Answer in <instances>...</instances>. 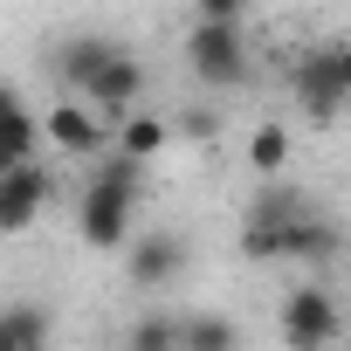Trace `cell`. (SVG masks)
Masks as SVG:
<instances>
[{"label":"cell","instance_id":"12","mask_svg":"<svg viewBox=\"0 0 351 351\" xmlns=\"http://www.w3.org/2000/svg\"><path fill=\"white\" fill-rule=\"evenodd\" d=\"M0 351H49V310L42 303H8L0 310Z\"/></svg>","mask_w":351,"mask_h":351},{"label":"cell","instance_id":"5","mask_svg":"<svg viewBox=\"0 0 351 351\" xmlns=\"http://www.w3.org/2000/svg\"><path fill=\"white\" fill-rule=\"evenodd\" d=\"M49 193H56V180H49L42 165L0 172V234H21V228H35V221H42V207H49Z\"/></svg>","mask_w":351,"mask_h":351},{"label":"cell","instance_id":"11","mask_svg":"<svg viewBox=\"0 0 351 351\" xmlns=\"http://www.w3.org/2000/svg\"><path fill=\"white\" fill-rule=\"evenodd\" d=\"M138 90H145V62H138V56H117V62H110L83 97H90V110H131Z\"/></svg>","mask_w":351,"mask_h":351},{"label":"cell","instance_id":"9","mask_svg":"<svg viewBox=\"0 0 351 351\" xmlns=\"http://www.w3.org/2000/svg\"><path fill=\"white\" fill-rule=\"evenodd\" d=\"M117 56H124V49H117L110 35H69V42L56 49V69H62V83H69V90H90Z\"/></svg>","mask_w":351,"mask_h":351},{"label":"cell","instance_id":"10","mask_svg":"<svg viewBox=\"0 0 351 351\" xmlns=\"http://www.w3.org/2000/svg\"><path fill=\"white\" fill-rule=\"evenodd\" d=\"M42 138H49V145H62V152H97V145H104V124H97V110H90V104H76V97H69V104H56V110L42 117Z\"/></svg>","mask_w":351,"mask_h":351},{"label":"cell","instance_id":"4","mask_svg":"<svg viewBox=\"0 0 351 351\" xmlns=\"http://www.w3.org/2000/svg\"><path fill=\"white\" fill-rule=\"evenodd\" d=\"M337 337H344V310H337L330 289L303 282V289L282 296V344L289 351H330Z\"/></svg>","mask_w":351,"mask_h":351},{"label":"cell","instance_id":"6","mask_svg":"<svg viewBox=\"0 0 351 351\" xmlns=\"http://www.w3.org/2000/svg\"><path fill=\"white\" fill-rule=\"evenodd\" d=\"M296 104L310 110V117H337L351 97H344V76H337V56H330V42L324 49H310L303 62H296Z\"/></svg>","mask_w":351,"mask_h":351},{"label":"cell","instance_id":"1","mask_svg":"<svg viewBox=\"0 0 351 351\" xmlns=\"http://www.w3.org/2000/svg\"><path fill=\"white\" fill-rule=\"evenodd\" d=\"M344 248V234L303 207V193H262L248 207V228H241V255L248 262H330Z\"/></svg>","mask_w":351,"mask_h":351},{"label":"cell","instance_id":"15","mask_svg":"<svg viewBox=\"0 0 351 351\" xmlns=\"http://www.w3.org/2000/svg\"><path fill=\"white\" fill-rule=\"evenodd\" d=\"M124 351H180V324H172L165 310H145L124 337Z\"/></svg>","mask_w":351,"mask_h":351},{"label":"cell","instance_id":"16","mask_svg":"<svg viewBox=\"0 0 351 351\" xmlns=\"http://www.w3.org/2000/svg\"><path fill=\"white\" fill-rule=\"evenodd\" d=\"M248 165H255V172H282V165H289V131H282V124H262V131L248 138Z\"/></svg>","mask_w":351,"mask_h":351},{"label":"cell","instance_id":"3","mask_svg":"<svg viewBox=\"0 0 351 351\" xmlns=\"http://www.w3.org/2000/svg\"><path fill=\"white\" fill-rule=\"evenodd\" d=\"M186 69L207 83V90H234L248 76V35L241 28H221V21H193L186 35Z\"/></svg>","mask_w":351,"mask_h":351},{"label":"cell","instance_id":"13","mask_svg":"<svg viewBox=\"0 0 351 351\" xmlns=\"http://www.w3.org/2000/svg\"><path fill=\"white\" fill-rule=\"evenodd\" d=\"M180 351H241V330H234L228 317L200 310V317H186V324H180Z\"/></svg>","mask_w":351,"mask_h":351},{"label":"cell","instance_id":"17","mask_svg":"<svg viewBox=\"0 0 351 351\" xmlns=\"http://www.w3.org/2000/svg\"><path fill=\"white\" fill-rule=\"evenodd\" d=\"M248 0H193V21H221V28H241Z\"/></svg>","mask_w":351,"mask_h":351},{"label":"cell","instance_id":"8","mask_svg":"<svg viewBox=\"0 0 351 351\" xmlns=\"http://www.w3.org/2000/svg\"><path fill=\"white\" fill-rule=\"evenodd\" d=\"M35 145H42V117L14 97V83H0V172L35 165Z\"/></svg>","mask_w":351,"mask_h":351},{"label":"cell","instance_id":"7","mask_svg":"<svg viewBox=\"0 0 351 351\" xmlns=\"http://www.w3.org/2000/svg\"><path fill=\"white\" fill-rule=\"evenodd\" d=\"M180 269H186V241H180V234H165V228H152V234L131 241V255H124L131 289H158V282H172Z\"/></svg>","mask_w":351,"mask_h":351},{"label":"cell","instance_id":"2","mask_svg":"<svg viewBox=\"0 0 351 351\" xmlns=\"http://www.w3.org/2000/svg\"><path fill=\"white\" fill-rule=\"evenodd\" d=\"M138 193H145V180H138V158H104V172L83 186V207H76V228H83V241L90 248H124L131 241V214H138Z\"/></svg>","mask_w":351,"mask_h":351},{"label":"cell","instance_id":"14","mask_svg":"<svg viewBox=\"0 0 351 351\" xmlns=\"http://www.w3.org/2000/svg\"><path fill=\"white\" fill-rule=\"evenodd\" d=\"M117 152H124V158H138V165H145V158H158V152H165V124L131 110V117H124V131H117Z\"/></svg>","mask_w":351,"mask_h":351},{"label":"cell","instance_id":"18","mask_svg":"<svg viewBox=\"0 0 351 351\" xmlns=\"http://www.w3.org/2000/svg\"><path fill=\"white\" fill-rule=\"evenodd\" d=\"M330 56H337V76H344V97H351V42H330Z\"/></svg>","mask_w":351,"mask_h":351}]
</instances>
